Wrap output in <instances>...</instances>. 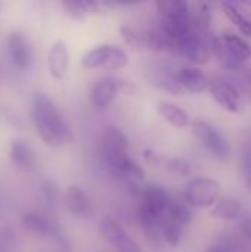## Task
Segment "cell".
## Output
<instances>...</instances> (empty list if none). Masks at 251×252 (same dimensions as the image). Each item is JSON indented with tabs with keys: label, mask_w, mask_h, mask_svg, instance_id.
<instances>
[{
	"label": "cell",
	"mask_w": 251,
	"mask_h": 252,
	"mask_svg": "<svg viewBox=\"0 0 251 252\" xmlns=\"http://www.w3.org/2000/svg\"><path fill=\"white\" fill-rule=\"evenodd\" d=\"M31 117L40 139L47 146L58 148L72 140V131L68 123L44 93H34Z\"/></svg>",
	"instance_id": "6da1fadb"
},
{
	"label": "cell",
	"mask_w": 251,
	"mask_h": 252,
	"mask_svg": "<svg viewBox=\"0 0 251 252\" xmlns=\"http://www.w3.org/2000/svg\"><path fill=\"white\" fill-rule=\"evenodd\" d=\"M101 154L108 170L120 177L130 161L129 140L121 128L117 126H107L104 128L101 139Z\"/></svg>",
	"instance_id": "7a4b0ae2"
},
{
	"label": "cell",
	"mask_w": 251,
	"mask_h": 252,
	"mask_svg": "<svg viewBox=\"0 0 251 252\" xmlns=\"http://www.w3.org/2000/svg\"><path fill=\"white\" fill-rule=\"evenodd\" d=\"M129 55L115 44H99L81 58V66L86 69L104 68L107 71H118L127 66Z\"/></svg>",
	"instance_id": "3957f363"
},
{
	"label": "cell",
	"mask_w": 251,
	"mask_h": 252,
	"mask_svg": "<svg viewBox=\"0 0 251 252\" xmlns=\"http://www.w3.org/2000/svg\"><path fill=\"white\" fill-rule=\"evenodd\" d=\"M222 198V186L212 177H195L185 189V202L191 208H210L215 207Z\"/></svg>",
	"instance_id": "277c9868"
},
{
	"label": "cell",
	"mask_w": 251,
	"mask_h": 252,
	"mask_svg": "<svg viewBox=\"0 0 251 252\" xmlns=\"http://www.w3.org/2000/svg\"><path fill=\"white\" fill-rule=\"evenodd\" d=\"M191 130L195 139L203 145L216 159L225 161L231 155V145L228 139L212 124L203 120H194L191 123Z\"/></svg>",
	"instance_id": "5b68a950"
},
{
	"label": "cell",
	"mask_w": 251,
	"mask_h": 252,
	"mask_svg": "<svg viewBox=\"0 0 251 252\" xmlns=\"http://www.w3.org/2000/svg\"><path fill=\"white\" fill-rule=\"evenodd\" d=\"M212 35H206L194 28L191 32H188L175 44V52L183 56L185 59H188L194 65H204L212 58V50H210Z\"/></svg>",
	"instance_id": "8992f818"
},
{
	"label": "cell",
	"mask_w": 251,
	"mask_h": 252,
	"mask_svg": "<svg viewBox=\"0 0 251 252\" xmlns=\"http://www.w3.org/2000/svg\"><path fill=\"white\" fill-rule=\"evenodd\" d=\"M209 90L215 102L225 111L231 114H241L244 111L243 94L234 83L229 80L216 77L209 81Z\"/></svg>",
	"instance_id": "52a82bcc"
},
{
	"label": "cell",
	"mask_w": 251,
	"mask_h": 252,
	"mask_svg": "<svg viewBox=\"0 0 251 252\" xmlns=\"http://www.w3.org/2000/svg\"><path fill=\"white\" fill-rule=\"evenodd\" d=\"M102 238L118 252H141L138 242L112 217H104L99 223Z\"/></svg>",
	"instance_id": "ba28073f"
},
{
	"label": "cell",
	"mask_w": 251,
	"mask_h": 252,
	"mask_svg": "<svg viewBox=\"0 0 251 252\" xmlns=\"http://www.w3.org/2000/svg\"><path fill=\"white\" fill-rule=\"evenodd\" d=\"M123 86L124 83H121L118 78H114V77H104L98 80L93 84L92 92H90L92 105L99 111L107 109L115 100Z\"/></svg>",
	"instance_id": "9c48e42d"
},
{
	"label": "cell",
	"mask_w": 251,
	"mask_h": 252,
	"mask_svg": "<svg viewBox=\"0 0 251 252\" xmlns=\"http://www.w3.org/2000/svg\"><path fill=\"white\" fill-rule=\"evenodd\" d=\"M141 199V205L151 214L161 219H167V213L173 199L170 198L166 188H163L161 185H146Z\"/></svg>",
	"instance_id": "30bf717a"
},
{
	"label": "cell",
	"mask_w": 251,
	"mask_h": 252,
	"mask_svg": "<svg viewBox=\"0 0 251 252\" xmlns=\"http://www.w3.org/2000/svg\"><path fill=\"white\" fill-rule=\"evenodd\" d=\"M67 210L78 219H90L93 216V204L80 186H70L65 192Z\"/></svg>",
	"instance_id": "8fae6325"
},
{
	"label": "cell",
	"mask_w": 251,
	"mask_h": 252,
	"mask_svg": "<svg viewBox=\"0 0 251 252\" xmlns=\"http://www.w3.org/2000/svg\"><path fill=\"white\" fill-rule=\"evenodd\" d=\"M68 65H70V53H68V47L64 41L58 40L55 41L47 53V68L49 72L53 78L61 80L65 77L67 71H68Z\"/></svg>",
	"instance_id": "7c38bea8"
},
{
	"label": "cell",
	"mask_w": 251,
	"mask_h": 252,
	"mask_svg": "<svg viewBox=\"0 0 251 252\" xmlns=\"http://www.w3.org/2000/svg\"><path fill=\"white\" fill-rule=\"evenodd\" d=\"M7 47L13 63L21 69H27L31 62V52L27 38L19 31H12L7 38Z\"/></svg>",
	"instance_id": "4fadbf2b"
},
{
	"label": "cell",
	"mask_w": 251,
	"mask_h": 252,
	"mask_svg": "<svg viewBox=\"0 0 251 252\" xmlns=\"http://www.w3.org/2000/svg\"><path fill=\"white\" fill-rule=\"evenodd\" d=\"M179 83L183 90L198 94L209 89V80L203 74V71L197 66H182L178 71Z\"/></svg>",
	"instance_id": "5bb4252c"
},
{
	"label": "cell",
	"mask_w": 251,
	"mask_h": 252,
	"mask_svg": "<svg viewBox=\"0 0 251 252\" xmlns=\"http://www.w3.org/2000/svg\"><path fill=\"white\" fill-rule=\"evenodd\" d=\"M151 83L169 93V94H173V96H178L182 93V86L179 83V77H178V72H175L173 69L167 68V66H158L155 68L152 72H151Z\"/></svg>",
	"instance_id": "9a60e30c"
},
{
	"label": "cell",
	"mask_w": 251,
	"mask_h": 252,
	"mask_svg": "<svg viewBox=\"0 0 251 252\" xmlns=\"http://www.w3.org/2000/svg\"><path fill=\"white\" fill-rule=\"evenodd\" d=\"M210 214L212 217L223 220V221H237L241 219L244 213H243V205L237 198L222 196L220 201L213 207Z\"/></svg>",
	"instance_id": "2e32d148"
},
{
	"label": "cell",
	"mask_w": 251,
	"mask_h": 252,
	"mask_svg": "<svg viewBox=\"0 0 251 252\" xmlns=\"http://www.w3.org/2000/svg\"><path fill=\"white\" fill-rule=\"evenodd\" d=\"M220 38H222L225 47L228 49V52L231 53V56L241 65L251 58V46L241 35L228 31Z\"/></svg>",
	"instance_id": "e0dca14e"
},
{
	"label": "cell",
	"mask_w": 251,
	"mask_h": 252,
	"mask_svg": "<svg viewBox=\"0 0 251 252\" xmlns=\"http://www.w3.org/2000/svg\"><path fill=\"white\" fill-rule=\"evenodd\" d=\"M157 111L160 114V117L169 123L170 126L176 127V128H186L191 126V120L189 115L178 105L170 103V102H161L157 106Z\"/></svg>",
	"instance_id": "ac0fdd59"
},
{
	"label": "cell",
	"mask_w": 251,
	"mask_h": 252,
	"mask_svg": "<svg viewBox=\"0 0 251 252\" xmlns=\"http://www.w3.org/2000/svg\"><path fill=\"white\" fill-rule=\"evenodd\" d=\"M155 6L160 19H185L192 16L189 4L185 0H161Z\"/></svg>",
	"instance_id": "d6986e66"
},
{
	"label": "cell",
	"mask_w": 251,
	"mask_h": 252,
	"mask_svg": "<svg viewBox=\"0 0 251 252\" xmlns=\"http://www.w3.org/2000/svg\"><path fill=\"white\" fill-rule=\"evenodd\" d=\"M22 226L38 236H56L58 230L53 227V224L43 216L37 214V213H28L22 217Z\"/></svg>",
	"instance_id": "ffe728a7"
},
{
	"label": "cell",
	"mask_w": 251,
	"mask_h": 252,
	"mask_svg": "<svg viewBox=\"0 0 251 252\" xmlns=\"http://www.w3.org/2000/svg\"><path fill=\"white\" fill-rule=\"evenodd\" d=\"M10 159L19 170H31L33 167V152L28 145L21 139H15L12 142Z\"/></svg>",
	"instance_id": "44dd1931"
},
{
	"label": "cell",
	"mask_w": 251,
	"mask_h": 252,
	"mask_svg": "<svg viewBox=\"0 0 251 252\" xmlns=\"http://www.w3.org/2000/svg\"><path fill=\"white\" fill-rule=\"evenodd\" d=\"M220 7L225 16L240 30V32L246 37H251V21L244 16V13L232 3V1H222Z\"/></svg>",
	"instance_id": "7402d4cb"
},
{
	"label": "cell",
	"mask_w": 251,
	"mask_h": 252,
	"mask_svg": "<svg viewBox=\"0 0 251 252\" xmlns=\"http://www.w3.org/2000/svg\"><path fill=\"white\" fill-rule=\"evenodd\" d=\"M104 3H96V1H64L62 7L65 9V13L71 16L72 19H83L89 13H96L99 7H102Z\"/></svg>",
	"instance_id": "603a6c76"
},
{
	"label": "cell",
	"mask_w": 251,
	"mask_h": 252,
	"mask_svg": "<svg viewBox=\"0 0 251 252\" xmlns=\"http://www.w3.org/2000/svg\"><path fill=\"white\" fill-rule=\"evenodd\" d=\"M167 217L173 223L180 224L182 227H185L192 221V211H191V207L186 202H183V201H172Z\"/></svg>",
	"instance_id": "cb8c5ba5"
},
{
	"label": "cell",
	"mask_w": 251,
	"mask_h": 252,
	"mask_svg": "<svg viewBox=\"0 0 251 252\" xmlns=\"http://www.w3.org/2000/svg\"><path fill=\"white\" fill-rule=\"evenodd\" d=\"M163 165L166 170L173 174V176H180V177H188L192 173L191 162H188L183 158H164Z\"/></svg>",
	"instance_id": "d4e9b609"
},
{
	"label": "cell",
	"mask_w": 251,
	"mask_h": 252,
	"mask_svg": "<svg viewBox=\"0 0 251 252\" xmlns=\"http://www.w3.org/2000/svg\"><path fill=\"white\" fill-rule=\"evenodd\" d=\"M182 235H183V227L180 224L173 223L172 220H167V223L163 227V242L175 248L180 244Z\"/></svg>",
	"instance_id": "484cf974"
},
{
	"label": "cell",
	"mask_w": 251,
	"mask_h": 252,
	"mask_svg": "<svg viewBox=\"0 0 251 252\" xmlns=\"http://www.w3.org/2000/svg\"><path fill=\"white\" fill-rule=\"evenodd\" d=\"M16 235L10 227L0 229V252H16Z\"/></svg>",
	"instance_id": "4316f807"
},
{
	"label": "cell",
	"mask_w": 251,
	"mask_h": 252,
	"mask_svg": "<svg viewBox=\"0 0 251 252\" xmlns=\"http://www.w3.org/2000/svg\"><path fill=\"white\" fill-rule=\"evenodd\" d=\"M240 171H241V177L251 192V151H244L240 157Z\"/></svg>",
	"instance_id": "83f0119b"
},
{
	"label": "cell",
	"mask_w": 251,
	"mask_h": 252,
	"mask_svg": "<svg viewBox=\"0 0 251 252\" xmlns=\"http://www.w3.org/2000/svg\"><path fill=\"white\" fill-rule=\"evenodd\" d=\"M238 236L251 245V214H243L238 220Z\"/></svg>",
	"instance_id": "f1b7e54d"
},
{
	"label": "cell",
	"mask_w": 251,
	"mask_h": 252,
	"mask_svg": "<svg viewBox=\"0 0 251 252\" xmlns=\"http://www.w3.org/2000/svg\"><path fill=\"white\" fill-rule=\"evenodd\" d=\"M207 252H241L237 250L231 242H225V244H217V245H212L207 248Z\"/></svg>",
	"instance_id": "f546056e"
},
{
	"label": "cell",
	"mask_w": 251,
	"mask_h": 252,
	"mask_svg": "<svg viewBox=\"0 0 251 252\" xmlns=\"http://www.w3.org/2000/svg\"><path fill=\"white\" fill-rule=\"evenodd\" d=\"M240 78H241V81H243L244 89L251 92V68L240 69Z\"/></svg>",
	"instance_id": "4dcf8cb0"
},
{
	"label": "cell",
	"mask_w": 251,
	"mask_h": 252,
	"mask_svg": "<svg viewBox=\"0 0 251 252\" xmlns=\"http://www.w3.org/2000/svg\"><path fill=\"white\" fill-rule=\"evenodd\" d=\"M43 192H44L47 201L49 202H53V199H55V189H53V186L50 183H44L43 185Z\"/></svg>",
	"instance_id": "1f68e13d"
}]
</instances>
